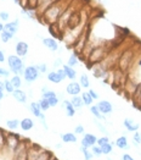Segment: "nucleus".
<instances>
[{
  "label": "nucleus",
  "mask_w": 141,
  "mask_h": 160,
  "mask_svg": "<svg viewBox=\"0 0 141 160\" xmlns=\"http://www.w3.org/2000/svg\"><path fill=\"white\" fill-rule=\"evenodd\" d=\"M5 146H6V133L4 130L0 128V150L4 149Z\"/></svg>",
  "instance_id": "36"
},
{
  "label": "nucleus",
  "mask_w": 141,
  "mask_h": 160,
  "mask_svg": "<svg viewBox=\"0 0 141 160\" xmlns=\"http://www.w3.org/2000/svg\"><path fill=\"white\" fill-rule=\"evenodd\" d=\"M115 144L117 147L119 148V149H129V142H128V138L125 137V136H120V137H118L117 139H115Z\"/></svg>",
  "instance_id": "17"
},
{
  "label": "nucleus",
  "mask_w": 141,
  "mask_h": 160,
  "mask_svg": "<svg viewBox=\"0 0 141 160\" xmlns=\"http://www.w3.org/2000/svg\"><path fill=\"white\" fill-rule=\"evenodd\" d=\"M122 160H135L130 154H123L122 155Z\"/></svg>",
  "instance_id": "46"
},
{
  "label": "nucleus",
  "mask_w": 141,
  "mask_h": 160,
  "mask_svg": "<svg viewBox=\"0 0 141 160\" xmlns=\"http://www.w3.org/2000/svg\"><path fill=\"white\" fill-rule=\"evenodd\" d=\"M4 97H5L4 91H0V100H2V99H4Z\"/></svg>",
  "instance_id": "49"
},
{
  "label": "nucleus",
  "mask_w": 141,
  "mask_h": 160,
  "mask_svg": "<svg viewBox=\"0 0 141 160\" xmlns=\"http://www.w3.org/2000/svg\"><path fill=\"white\" fill-rule=\"evenodd\" d=\"M21 144V139H20V136L15 133H6V146L9 147L10 152L15 153V150L18 148V146Z\"/></svg>",
  "instance_id": "4"
},
{
  "label": "nucleus",
  "mask_w": 141,
  "mask_h": 160,
  "mask_svg": "<svg viewBox=\"0 0 141 160\" xmlns=\"http://www.w3.org/2000/svg\"><path fill=\"white\" fill-rule=\"evenodd\" d=\"M9 17H10V16H9V13L6 12V11H1V12H0V20H1V21H7Z\"/></svg>",
  "instance_id": "44"
},
{
  "label": "nucleus",
  "mask_w": 141,
  "mask_h": 160,
  "mask_svg": "<svg viewBox=\"0 0 141 160\" xmlns=\"http://www.w3.org/2000/svg\"><path fill=\"white\" fill-rule=\"evenodd\" d=\"M15 50H16L17 56L23 58V56H26L27 53H28V44H27L26 42L20 40V42H17V44H16V47H15Z\"/></svg>",
  "instance_id": "10"
},
{
  "label": "nucleus",
  "mask_w": 141,
  "mask_h": 160,
  "mask_svg": "<svg viewBox=\"0 0 141 160\" xmlns=\"http://www.w3.org/2000/svg\"><path fill=\"white\" fill-rule=\"evenodd\" d=\"M96 107L99 108V110L101 111V114L105 115V116L112 114V111H113V105H112V103H110L108 100H100V102L96 104Z\"/></svg>",
  "instance_id": "7"
},
{
  "label": "nucleus",
  "mask_w": 141,
  "mask_h": 160,
  "mask_svg": "<svg viewBox=\"0 0 141 160\" xmlns=\"http://www.w3.org/2000/svg\"><path fill=\"white\" fill-rule=\"evenodd\" d=\"M88 92H89V94L91 95V98H92L94 100H97V99H99V94L96 93V92H95L94 89H89Z\"/></svg>",
  "instance_id": "45"
},
{
  "label": "nucleus",
  "mask_w": 141,
  "mask_h": 160,
  "mask_svg": "<svg viewBox=\"0 0 141 160\" xmlns=\"http://www.w3.org/2000/svg\"><path fill=\"white\" fill-rule=\"evenodd\" d=\"M63 12V9H61L56 5H52L49 9L45 10L44 17H45L46 22H49V25H52V23H56V21H59V18L61 17V15Z\"/></svg>",
  "instance_id": "3"
},
{
  "label": "nucleus",
  "mask_w": 141,
  "mask_h": 160,
  "mask_svg": "<svg viewBox=\"0 0 141 160\" xmlns=\"http://www.w3.org/2000/svg\"><path fill=\"white\" fill-rule=\"evenodd\" d=\"M39 75H40V72L37 70L35 66H27L25 73H23V78L27 83H32V82L38 80Z\"/></svg>",
  "instance_id": "5"
},
{
  "label": "nucleus",
  "mask_w": 141,
  "mask_h": 160,
  "mask_svg": "<svg viewBox=\"0 0 141 160\" xmlns=\"http://www.w3.org/2000/svg\"><path fill=\"white\" fill-rule=\"evenodd\" d=\"M102 149V154L103 155H110L113 153V143H108V144H105L101 147Z\"/></svg>",
  "instance_id": "28"
},
{
  "label": "nucleus",
  "mask_w": 141,
  "mask_h": 160,
  "mask_svg": "<svg viewBox=\"0 0 141 160\" xmlns=\"http://www.w3.org/2000/svg\"><path fill=\"white\" fill-rule=\"evenodd\" d=\"M80 91H82V86L79 84V82H76V81H72V82L68 83L67 87H66V92H67V94H69V95H72V97L79 95Z\"/></svg>",
  "instance_id": "8"
},
{
  "label": "nucleus",
  "mask_w": 141,
  "mask_h": 160,
  "mask_svg": "<svg viewBox=\"0 0 141 160\" xmlns=\"http://www.w3.org/2000/svg\"><path fill=\"white\" fill-rule=\"evenodd\" d=\"M20 125H21V121L17 120V119H12V120L6 121V126H7V128H9V130H11V131L17 130V128L20 127Z\"/></svg>",
  "instance_id": "23"
},
{
  "label": "nucleus",
  "mask_w": 141,
  "mask_h": 160,
  "mask_svg": "<svg viewBox=\"0 0 141 160\" xmlns=\"http://www.w3.org/2000/svg\"><path fill=\"white\" fill-rule=\"evenodd\" d=\"M108 143H111V142H110V138L107 136H103V137L97 138V146H100V147H102L105 144H108Z\"/></svg>",
  "instance_id": "38"
},
{
  "label": "nucleus",
  "mask_w": 141,
  "mask_h": 160,
  "mask_svg": "<svg viewBox=\"0 0 141 160\" xmlns=\"http://www.w3.org/2000/svg\"><path fill=\"white\" fill-rule=\"evenodd\" d=\"M82 99H83V102H84V105H87V107H91L92 103H94V99L91 98V95L89 94V92H83V93H82Z\"/></svg>",
  "instance_id": "24"
},
{
  "label": "nucleus",
  "mask_w": 141,
  "mask_h": 160,
  "mask_svg": "<svg viewBox=\"0 0 141 160\" xmlns=\"http://www.w3.org/2000/svg\"><path fill=\"white\" fill-rule=\"evenodd\" d=\"M5 61V55H4V52L0 49V62H4Z\"/></svg>",
  "instance_id": "47"
},
{
  "label": "nucleus",
  "mask_w": 141,
  "mask_h": 160,
  "mask_svg": "<svg viewBox=\"0 0 141 160\" xmlns=\"http://www.w3.org/2000/svg\"><path fill=\"white\" fill-rule=\"evenodd\" d=\"M56 148H57V149H61V148H62V144H61V143H59V144H56Z\"/></svg>",
  "instance_id": "51"
},
{
  "label": "nucleus",
  "mask_w": 141,
  "mask_h": 160,
  "mask_svg": "<svg viewBox=\"0 0 141 160\" xmlns=\"http://www.w3.org/2000/svg\"><path fill=\"white\" fill-rule=\"evenodd\" d=\"M62 66H63V65H62V60H61L60 58H57V59L55 60V62H54V67H56V68L59 70V68H61Z\"/></svg>",
  "instance_id": "43"
},
{
  "label": "nucleus",
  "mask_w": 141,
  "mask_h": 160,
  "mask_svg": "<svg viewBox=\"0 0 141 160\" xmlns=\"http://www.w3.org/2000/svg\"><path fill=\"white\" fill-rule=\"evenodd\" d=\"M12 97L21 104H25L27 102V94L20 88V89H15V92L12 93Z\"/></svg>",
  "instance_id": "16"
},
{
  "label": "nucleus",
  "mask_w": 141,
  "mask_h": 160,
  "mask_svg": "<svg viewBox=\"0 0 141 160\" xmlns=\"http://www.w3.org/2000/svg\"><path fill=\"white\" fill-rule=\"evenodd\" d=\"M123 126L125 127V130L128 131V132H136V131H139V128H140V125L136 122V121H134L133 119H124V122H123Z\"/></svg>",
  "instance_id": "9"
},
{
  "label": "nucleus",
  "mask_w": 141,
  "mask_h": 160,
  "mask_svg": "<svg viewBox=\"0 0 141 160\" xmlns=\"http://www.w3.org/2000/svg\"><path fill=\"white\" fill-rule=\"evenodd\" d=\"M80 152H82V154H83V157H84V160H91L94 158V154H92L91 149L80 147Z\"/></svg>",
  "instance_id": "26"
},
{
  "label": "nucleus",
  "mask_w": 141,
  "mask_h": 160,
  "mask_svg": "<svg viewBox=\"0 0 141 160\" xmlns=\"http://www.w3.org/2000/svg\"><path fill=\"white\" fill-rule=\"evenodd\" d=\"M0 76H2V77H5V78H7V77L10 76V72H9L6 68L0 67Z\"/></svg>",
  "instance_id": "42"
},
{
  "label": "nucleus",
  "mask_w": 141,
  "mask_h": 160,
  "mask_svg": "<svg viewBox=\"0 0 141 160\" xmlns=\"http://www.w3.org/2000/svg\"><path fill=\"white\" fill-rule=\"evenodd\" d=\"M48 80L52 82V83H60V82H62V78H61V76L59 75V72L57 71H50L49 73H48Z\"/></svg>",
  "instance_id": "21"
},
{
  "label": "nucleus",
  "mask_w": 141,
  "mask_h": 160,
  "mask_svg": "<svg viewBox=\"0 0 141 160\" xmlns=\"http://www.w3.org/2000/svg\"><path fill=\"white\" fill-rule=\"evenodd\" d=\"M43 44H44L45 48H48L51 52H56L59 49V44H57L56 39H54V38H44L43 39Z\"/></svg>",
  "instance_id": "13"
},
{
  "label": "nucleus",
  "mask_w": 141,
  "mask_h": 160,
  "mask_svg": "<svg viewBox=\"0 0 141 160\" xmlns=\"http://www.w3.org/2000/svg\"><path fill=\"white\" fill-rule=\"evenodd\" d=\"M11 82H12L13 87H15L16 89H20V88H21V86H22L21 77H20V76H17V75H15L12 78H11Z\"/></svg>",
  "instance_id": "34"
},
{
  "label": "nucleus",
  "mask_w": 141,
  "mask_h": 160,
  "mask_svg": "<svg viewBox=\"0 0 141 160\" xmlns=\"http://www.w3.org/2000/svg\"><path fill=\"white\" fill-rule=\"evenodd\" d=\"M7 64H9V67L10 70L12 71L15 75L20 76V75H23L25 73V64H23V60L17 56V55H10L7 58Z\"/></svg>",
  "instance_id": "2"
},
{
  "label": "nucleus",
  "mask_w": 141,
  "mask_h": 160,
  "mask_svg": "<svg viewBox=\"0 0 141 160\" xmlns=\"http://www.w3.org/2000/svg\"><path fill=\"white\" fill-rule=\"evenodd\" d=\"M67 65L71 67H74L76 65H78V56L77 54H72L69 58H68V61H67Z\"/></svg>",
  "instance_id": "30"
},
{
  "label": "nucleus",
  "mask_w": 141,
  "mask_h": 160,
  "mask_svg": "<svg viewBox=\"0 0 141 160\" xmlns=\"http://www.w3.org/2000/svg\"><path fill=\"white\" fill-rule=\"evenodd\" d=\"M141 144V132L136 131L133 134V146L134 147H139Z\"/></svg>",
  "instance_id": "27"
},
{
  "label": "nucleus",
  "mask_w": 141,
  "mask_h": 160,
  "mask_svg": "<svg viewBox=\"0 0 141 160\" xmlns=\"http://www.w3.org/2000/svg\"><path fill=\"white\" fill-rule=\"evenodd\" d=\"M91 152H92V154H94V157H97V158H100L101 155H103L102 154V149H101V147L100 146H94V147L91 148Z\"/></svg>",
  "instance_id": "37"
},
{
  "label": "nucleus",
  "mask_w": 141,
  "mask_h": 160,
  "mask_svg": "<svg viewBox=\"0 0 141 160\" xmlns=\"http://www.w3.org/2000/svg\"><path fill=\"white\" fill-rule=\"evenodd\" d=\"M52 159H54V157H52L51 153L48 152V150H44L43 153L39 154V157L35 160H52Z\"/></svg>",
  "instance_id": "29"
},
{
  "label": "nucleus",
  "mask_w": 141,
  "mask_h": 160,
  "mask_svg": "<svg viewBox=\"0 0 141 160\" xmlns=\"http://www.w3.org/2000/svg\"><path fill=\"white\" fill-rule=\"evenodd\" d=\"M4 83H5V91L7 92V93L12 94L13 92H15V87H13L12 82H11V80H5L4 81Z\"/></svg>",
  "instance_id": "33"
},
{
  "label": "nucleus",
  "mask_w": 141,
  "mask_h": 160,
  "mask_svg": "<svg viewBox=\"0 0 141 160\" xmlns=\"http://www.w3.org/2000/svg\"><path fill=\"white\" fill-rule=\"evenodd\" d=\"M128 81L133 84L140 87L141 86V53L138 54L131 64L130 68L128 70Z\"/></svg>",
  "instance_id": "1"
},
{
  "label": "nucleus",
  "mask_w": 141,
  "mask_h": 160,
  "mask_svg": "<svg viewBox=\"0 0 141 160\" xmlns=\"http://www.w3.org/2000/svg\"><path fill=\"white\" fill-rule=\"evenodd\" d=\"M71 103H72V105L76 108V109H82V108L84 107V102H83L82 97H79V95H74V97H72Z\"/></svg>",
  "instance_id": "22"
},
{
  "label": "nucleus",
  "mask_w": 141,
  "mask_h": 160,
  "mask_svg": "<svg viewBox=\"0 0 141 160\" xmlns=\"http://www.w3.org/2000/svg\"><path fill=\"white\" fill-rule=\"evenodd\" d=\"M29 110H31V112H32L35 118H38L40 120H45V116H44V114L41 112V109L39 107V103L32 102L31 105H29Z\"/></svg>",
  "instance_id": "11"
},
{
  "label": "nucleus",
  "mask_w": 141,
  "mask_h": 160,
  "mask_svg": "<svg viewBox=\"0 0 141 160\" xmlns=\"http://www.w3.org/2000/svg\"><path fill=\"white\" fill-rule=\"evenodd\" d=\"M74 133L76 134H85V130H84V126L83 125H78L76 126V128H74Z\"/></svg>",
  "instance_id": "40"
},
{
  "label": "nucleus",
  "mask_w": 141,
  "mask_h": 160,
  "mask_svg": "<svg viewBox=\"0 0 141 160\" xmlns=\"http://www.w3.org/2000/svg\"><path fill=\"white\" fill-rule=\"evenodd\" d=\"M35 67H37V70L40 73H45L48 71V67H46L45 64H38V65H35Z\"/></svg>",
  "instance_id": "41"
},
{
  "label": "nucleus",
  "mask_w": 141,
  "mask_h": 160,
  "mask_svg": "<svg viewBox=\"0 0 141 160\" xmlns=\"http://www.w3.org/2000/svg\"><path fill=\"white\" fill-rule=\"evenodd\" d=\"M4 26H5V25H2V23H1V21H0V33L4 31Z\"/></svg>",
  "instance_id": "50"
},
{
  "label": "nucleus",
  "mask_w": 141,
  "mask_h": 160,
  "mask_svg": "<svg viewBox=\"0 0 141 160\" xmlns=\"http://www.w3.org/2000/svg\"><path fill=\"white\" fill-rule=\"evenodd\" d=\"M18 23H20V21H18V18H16V20L12 21V22L6 23V25L4 26V31L7 32V33H11V34L15 36V33L18 31Z\"/></svg>",
  "instance_id": "12"
},
{
  "label": "nucleus",
  "mask_w": 141,
  "mask_h": 160,
  "mask_svg": "<svg viewBox=\"0 0 141 160\" xmlns=\"http://www.w3.org/2000/svg\"><path fill=\"white\" fill-rule=\"evenodd\" d=\"M56 95H57V94L55 93L54 91H50V89H49V91H46V92H44V93L41 94V98H44V99L48 100V99H50L52 97H56Z\"/></svg>",
  "instance_id": "39"
},
{
  "label": "nucleus",
  "mask_w": 141,
  "mask_h": 160,
  "mask_svg": "<svg viewBox=\"0 0 141 160\" xmlns=\"http://www.w3.org/2000/svg\"><path fill=\"white\" fill-rule=\"evenodd\" d=\"M61 139L63 143H77V134L74 132H66L61 134Z\"/></svg>",
  "instance_id": "15"
},
{
  "label": "nucleus",
  "mask_w": 141,
  "mask_h": 160,
  "mask_svg": "<svg viewBox=\"0 0 141 160\" xmlns=\"http://www.w3.org/2000/svg\"><path fill=\"white\" fill-rule=\"evenodd\" d=\"M12 38H13V34L7 33V32H5V31H2L1 34H0V39H1V42H4V43H7L9 40L12 39Z\"/></svg>",
  "instance_id": "35"
},
{
  "label": "nucleus",
  "mask_w": 141,
  "mask_h": 160,
  "mask_svg": "<svg viewBox=\"0 0 141 160\" xmlns=\"http://www.w3.org/2000/svg\"><path fill=\"white\" fill-rule=\"evenodd\" d=\"M79 84L82 86V88H89L90 80H89V77H88V75L83 73V75L80 76V78H79Z\"/></svg>",
  "instance_id": "25"
},
{
  "label": "nucleus",
  "mask_w": 141,
  "mask_h": 160,
  "mask_svg": "<svg viewBox=\"0 0 141 160\" xmlns=\"http://www.w3.org/2000/svg\"><path fill=\"white\" fill-rule=\"evenodd\" d=\"M38 103H39L40 109H41V111H46V110H49V109L51 108L50 107V104H49V102H48L46 99H44V98H41Z\"/></svg>",
  "instance_id": "32"
},
{
  "label": "nucleus",
  "mask_w": 141,
  "mask_h": 160,
  "mask_svg": "<svg viewBox=\"0 0 141 160\" xmlns=\"http://www.w3.org/2000/svg\"><path fill=\"white\" fill-rule=\"evenodd\" d=\"M94 123H95V126L99 128V131H100V132H102V133H105V134L108 133V132H107V128H106V126H105V125H103V123L100 120H97V119H94Z\"/></svg>",
  "instance_id": "31"
},
{
  "label": "nucleus",
  "mask_w": 141,
  "mask_h": 160,
  "mask_svg": "<svg viewBox=\"0 0 141 160\" xmlns=\"http://www.w3.org/2000/svg\"><path fill=\"white\" fill-rule=\"evenodd\" d=\"M62 68H63L64 72H66L67 78H69V80H72V81H74L77 78V71H76L73 67L68 66V65H63Z\"/></svg>",
  "instance_id": "19"
},
{
  "label": "nucleus",
  "mask_w": 141,
  "mask_h": 160,
  "mask_svg": "<svg viewBox=\"0 0 141 160\" xmlns=\"http://www.w3.org/2000/svg\"><path fill=\"white\" fill-rule=\"evenodd\" d=\"M5 89V83L4 81H0V91H4Z\"/></svg>",
  "instance_id": "48"
},
{
  "label": "nucleus",
  "mask_w": 141,
  "mask_h": 160,
  "mask_svg": "<svg viewBox=\"0 0 141 160\" xmlns=\"http://www.w3.org/2000/svg\"><path fill=\"white\" fill-rule=\"evenodd\" d=\"M52 160H56V159H52Z\"/></svg>",
  "instance_id": "52"
},
{
  "label": "nucleus",
  "mask_w": 141,
  "mask_h": 160,
  "mask_svg": "<svg viewBox=\"0 0 141 160\" xmlns=\"http://www.w3.org/2000/svg\"><path fill=\"white\" fill-rule=\"evenodd\" d=\"M62 107L64 108V110H66V115H67L68 118H73V116L76 115V108L72 105L71 100H63Z\"/></svg>",
  "instance_id": "14"
},
{
  "label": "nucleus",
  "mask_w": 141,
  "mask_h": 160,
  "mask_svg": "<svg viewBox=\"0 0 141 160\" xmlns=\"http://www.w3.org/2000/svg\"><path fill=\"white\" fill-rule=\"evenodd\" d=\"M96 144H97V138H96L95 134L92 133H85L83 136L82 141H80V147L88 148V149H91Z\"/></svg>",
  "instance_id": "6"
},
{
  "label": "nucleus",
  "mask_w": 141,
  "mask_h": 160,
  "mask_svg": "<svg viewBox=\"0 0 141 160\" xmlns=\"http://www.w3.org/2000/svg\"><path fill=\"white\" fill-rule=\"evenodd\" d=\"M90 112L92 114V116H94L95 119H97V120H100V121H106V116L101 114V111L99 110V108L96 107V105H91V107H90Z\"/></svg>",
  "instance_id": "20"
},
{
  "label": "nucleus",
  "mask_w": 141,
  "mask_h": 160,
  "mask_svg": "<svg viewBox=\"0 0 141 160\" xmlns=\"http://www.w3.org/2000/svg\"><path fill=\"white\" fill-rule=\"evenodd\" d=\"M21 128L23 131H31L33 127H34V121L29 118H25L23 120H21Z\"/></svg>",
  "instance_id": "18"
}]
</instances>
